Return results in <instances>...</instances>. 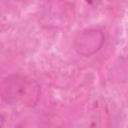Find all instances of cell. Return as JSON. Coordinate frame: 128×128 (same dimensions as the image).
Instances as JSON below:
<instances>
[{
    "label": "cell",
    "instance_id": "6da1fadb",
    "mask_svg": "<svg viewBox=\"0 0 128 128\" xmlns=\"http://www.w3.org/2000/svg\"><path fill=\"white\" fill-rule=\"evenodd\" d=\"M2 100L11 104L34 106L40 97V86L32 79L21 75H9L1 84Z\"/></svg>",
    "mask_w": 128,
    "mask_h": 128
},
{
    "label": "cell",
    "instance_id": "7a4b0ae2",
    "mask_svg": "<svg viewBox=\"0 0 128 128\" xmlns=\"http://www.w3.org/2000/svg\"><path fill=\"white\" fill-rule=\"evenodd\" d=\"M104 43V35L99 29H87L81 32L75 39V49L83 56L96 53Z\"/></svg>",
    "mask_w": 128,
    "mask_h": 128
},
{
    "label": "cell",
    "instance_id": "3957f363",
    "mask_svg": "<svg viewBox=\"0 0 128 128\" xmlns=\"http://www.w3.org/2000/svg\"><path fill=\"white\" fill-rule=\"evenodd\" d=\"M15 128H24V127H23V126H21V125H18V126H16Z\"/></svg>",
    "mask_w": 128,
    "mask_h": 128
}]
</instances>
